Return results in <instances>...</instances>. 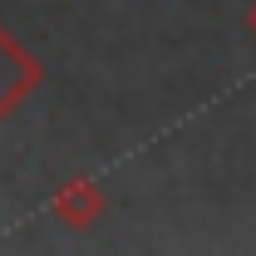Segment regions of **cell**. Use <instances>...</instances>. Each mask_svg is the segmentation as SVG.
<instances>
[{
    "label": "cell",
    "instance_id": "obj_2",
    "mask_svg": "<svg viewBox=\"0 0 256 256\" xmlns=\"http://www.w3.org/2000/svg\"><path fill=\"white\" fill-rule=\"evenodd\" d=\"M246 30H252V40H256V0L246 5Z\"/></svg>",
    "mask_w": 256,
    "mask_h": 256
},
{
    "label": "cell",
    "instance_id": "obj_1",
    "mask_svg": "<svg viewBox=\"0 0 256 256\" xmlns=\"http://www.w3.org/2000/svg\"><path fill=\"white\" fill-rule=\"evenodd\" d=\"M54 217H60L64 226H74V232H84V226H94L98 217H104V192H98V182H89V178H74L69 188L54 192Z\"/></svg>",
    "mask_w": 256,
    "mask_h": 256
}]
</instances>
